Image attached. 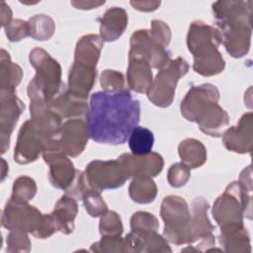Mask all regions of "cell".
Masks as SVG:
<instances>
[{"instance_id": "obj_1", "label": "cell", "mask_w": 253, "mask_h": 253, "mask_svg": "<svg viewBox=\"0 0 253 253\" xmlns=\"http://www.w3.org/2000/svg\"><path fill=\"white\" fill-rule=\"evenodd\" d=\"M140 104L128 90L98 91L91 95L87 125L89 136L98 143L124 144L139 122Z\"/></svg>"}, {"instance_id": "obj_2", "label": "cell", "mask_w": 253, "mask_h": 253, "mask_svg": "<svg viewBox=\"0 0 253 253\" xmlns=\"http://www.w3.org/2000/svg\"><path fill=\"white\" fill-rule=\"evenodd\" d=\"M252 1L222 0L212 4V14L226 51L235 58L250 48L252 34Z\"/></svg>"}, {"instance_id": "obj_3", "label": "cell", "mask_w": 253, "mask_h": 253, "mask_svg": "<svg viewBox=\"0 0 253 253\" xmlns=\"http://www.w3.org/2000/svg\"><path fill=\"white\" fill-rule=\"evenodd\" d=\"M221 35L217 28L205 22L195 21L190 25L187 45L194 56L193 69L202 76H212L223 71L225 61L218 51Z\"/></svg>"}, {"instance_id": "obj_4", "label": "cell", "mask_w": 253, "mask_h": 253, "mask_svg": "<svg viewBox=\"0 0 253 253\" xmlns=\"http://www.w3.org/2000/svg\"><path fill=\"white\" fill-rule=\"evenodd\" d=\"M212 216L220 229L229 226L242 225L243 217L252 218V197L241 185L234 181L230 183L214 201Z\"/></svg>"}, {"instance_id": "obj_5", "label": "cell", "mask_w": 253, "mask_h": 253, "mask_svg": "<svg viewBox=\"0 0 253 253\" xmlns=\"http://www.w3.org/2000/svg\"><path fill=\"white\" fill-rule=\"evenodd\" d=\"M160 216L164 221L163 235L168 242L175 245L191 244V212L182 197H165L161 203Z\"/></svg>"}, {"instance_id": "obj_6", "label": "cell", "mask_w": 253, "mask_h": 253, "mask_svg": "<svg viewBox=\"0 0 253 253\" xmlns=\"http://www.w3.org/2000/svg\"><path fill=\"white\" fill-rule=\"evenodd\" d=\"M188 71L189 64L184 58L170 59L159 69L153 79L151 87L146 93L148 100L157 107H169L173 102L179 79L186 75Z\"/></svg>"}, {"instance_id": "obj_7", "label": "cell", "mask_w": 253, "mask_h": 253, "mask_svg": "<svg viewBox=\"0 0 253 253\" xmlns=\"http://www.w3.org/2000/svg\"><path fill=\"white\" fill-rule=\"evenodd\" d=\"M30 62L36 69L35 77L31 83L35 85L49 103L61 89L60 64L50 54L41 47H36L30 52Z\"/></svg>"}, {"instance_id": "obj_8", "label": "cell", "mask_w": 253, "mask_h": 253, "mask_svg": "<svg viewBox=\"0 0 253 253\" xmlns=\"http://www.w3.org/2000/svg\"><path fill=\"white\" fill-rule=\"evenodd\" d=\"M84 173L90 187L100 193L120 188L130 178L118 159L93 160L86 166Z\"/></svg>"}, {"instance_id": "obj_9", "label": "cell", "mask_w": 253, "mask_h": 253, "mask_svg": "<svg viewBox=\"0 0 253 253\" xmlns=\"http://www.w3.org/2000/svg\"><path fill=\"white\" fill-rule=\"evenodd\" d=\"M210 206L204 198H195L192 202L191 213V233L192 241L188 247L182 251H210L214 246L215 236L214 226L208 217Z\"/></svg>"}, {"instance_id": "obj_10", "label": "cell", "mask_w": 253, "mask_h": 253, "mask_svg": "<svg viewBox=\"0 0 253 253\" xmlns=\"http://www.w3.org/2000/svg\"><path fill=\"white\" fill-rule=\"evenodd\" d=\"M43 214L28 203L10 199L2 212L1 224L8 230H21L34 234L41 226Z\"/></svg>"}, {"instance_id": "obj_11", "label": "cell", "mask_w": 253, "mask_h": 253, "mask_svg": "<svg viewBox=\"0 0 253 253\" xmlns=\"http://www.w3.org/2000/svg\"><path fill=\"white\" fill-rule=\"evenodd\" d=\"M42 154L44 162L49 166L48 178L51 185L65 191L74 180L76 174L72 161L61 150L56 138L45 145Z\"/></svg>"}, {"instance_id": "obj_12", "label": "cell", "mask_w": 253, "mask_h": 253, "mask_svg": "<svg viewBox=\"0 0 253 253\" xmlns=\"http://www.w3.org/2000/svg\"><path fill=\"white\" fill-rule=\"evenodd\" d=\"M50 140L31 120L26 121L19 130L14 160L19 164L36 161Z\"/></svg>"}, {"instance_id": "obj_13", "label": "cell", "mask_w": 253, "mask_h": 253, "mask_svg": "<svg viewBox=\"0 0 253 253\" xmlns=\"http://www.w3.org/2000/svg\"><path fill=\"white\" fill-rule=\"evenodd\" d=\"M129 47L128 57L144 59L154 69H160L171 59L169 51L156 42L145 29L137 30L131 35Z\"/></svg>"}, {"instance_id": "obj_14", "label": "cell", "mask_w": 253, "mask_h": 253, "mask_svg": "<svg viewBox=\"0 0 253 253\" xmlns=\"http://www.w3.org/2000/svg\"><path fill=\"white\" fill-rule=\"evenodd\" d=\"M89 137L87 119L74 118L62 123L56 139L67 156L76 157L85 149Z\"/></svg>"}, {"instance_id": "obj_15", "label": "cell", "mask_w": 253, "mask_h": 253, "mask_svg": "<svg viewBox=\"0 0 253 253\" xmlns=\"http://www.w3.org/2000/svg\"><path fill=\"white\" fill-rule=\"evenodd\" d=\"M219 100L218 89L210 83L193 86L181 102L180 110L182 116L190 122H196L201 113L211 103Z\"/></svg>"}, {"instance_id": "obj_16", "label": "cell", "mask_w": 253, "mask_h": 253, "mask_svg": "<svg viewBox=\"0 0 253 253\" xmlns=\"http://www.w3.org/2000/svg\"><path fill=\"white\" fill-rule=\"evenodd\" d=\"M25 105L16 96V92L0 91V139L1 152H6L10 145V136Z\"/></svg>"}, {"instance_id": "obj_17", "label": "cell", "mask_w": 253, "mask_h": 253, "mask_svg": "<svg viewBox=\"0 0 253 253\" xmlns=\"http://www.w3.org/2000/svg\"><path fill=\"white\" fill-rule=\"evenodd\" d=\"M222 142L226 149L236 153H250L253 148V114H244L238 124L228 127L222 133Z\"/></svg>"}, {"instance_id": "obj_18", "label": "cell", "mask_w": 253, "mask_h": 253, "mask_svg": "<svg viewBox=\"0 0 253 253\" xmlns=\"http://www.w3.org/2000/svg\"><path fill=\"white\" fill-rule=\"evenodd\" d=\"M118 160L124 165L129 177H155L163 169L164 161L157 152H149L143 155L124 153Z\"/></svg>"}, {"instance_id": "obj_19", "label": "cell", "mask_w": 253, "mask_h": 253, "mask_svg": "<svg viewBox=\"0 0 253 253\" xmlns=\"http://www.w3.org/2000/svg\"><path fill=\"white\" fill-rule=\"evenodd\" d=\"M49 107L61 120L87 118L89 111L87 99L72 93L64 83L59 92L49 102Z\"/></svg>"}, {"instance_id": "obj_20", "label": "cell", "mask_w": 253, "mask_h": 253, "mask_svg": "<svg viewBox=\"0 0 253 253\" xmlns=\"http://www.w3.org/2000/svg\"><path fill=\"white\" fill-rule=\"evenodd\" d=\"M126 252H172L166 238L157 231L137 232L130 231L125 238Z\"/></svg>"}, {"instance_id": "obj_21", "label": "cell", "mask_w": 253, "mask_h": 253, "mask_svg": "<svg viewBox=\"0 0 253 253\" xmlns=\"http://www.w3.org/2000/svg\"><path fill=\"white\" fill-rule=\"evenodd\" d=\"M97 75V65L75 60L68 74V89L83 98L88 97Z\"/></svg>"}, {"instance_id": "obj_22", "label": "cell", "mask_w": 253, "mask_h": 253, "mask_svg": "<svg viewBox=\"0 0 253 253\" xmlns=\"http://www.w3.org/2000/svg\"><path fill=\"white\" fill-rule=\"evenodd\" d=\"M200 129L211 136L219 137L229 125V116L226 111L218 105V102L208 106L196 122Z\"/></svg>"}, {"instance_id": "obj_23", "label": "cell", "mask_w": 253, "mask_h": 253, "mask_svg": "<svg viewBox=\"0 0 253 253\" xmlns=\"http://www.w3.org/2000/svg\"><path fill=\"white\" fill-rule=\"evenodd\" d=\"M127 13L121 7L108 9L100 19V37L103 42H115L127 27Z\"/></svg>"}, {"instance_id": "obj_24", "label": "cell", "mask_w": 253, "mask_h": 253, "mask_svg": "<svg viewBox=\"0 0 253 253\" xmlns=\"http://www.w3.org/2000/svg\"><path fill=\"white\" fill-rule=\"evenodd\" d=\"M149 63L138 57H128L126 81L128 87L137 93H147L151 87L152 77Z\"/></svg>"}, {"instance_id": "obj_25", "label": "cell", "mask_w": 253, "mask_h": 253, "mask_svg": "<svg viewBox=\"0 0 253 253\" xmlns=\"http://www.w3.org/2000/svg\"><path fill=\"white\" fill-rule=\"evenodd\" d=\"M218 240L225 252L244 253L251 251L249 234L244 224L220 229Z\"/></svg>"}, {"instance_id": "obj_26", "label": "cell", "mask_w": 253, "mask_h": 253, "mask_svg": "<svg viewBox=\"0 0 253 253\" xmlns=\"http://www.w3.org/2000/svg\"><path fill=\"white\" fill-rule=\"evenodd\" d=\"M78 212L77 201L71 197L64 195L55 204L51 214L53 215L58 231L64 234H70L74 230V220Z\"/></svg>"}, {"instance_id": "obj_27", "label": "cell", "mask_w": 253, "mask_h": 253, "mask_svg": "<svg viewBox=\"0 0 253 253\" xmlns=\"http://www.w3.org/2000/svg\"><path fill=\"white\" fill-rule=\"evenodd\" d=\"M23 76L22 68L11 60L10 54L4 49L0 53V91L16 92Z\"/></svg>"}, {"instance_id": "obj_28", "label": "cell", "mask_w": 253, "mask_h": 253, "mask_svg": "<svg viewBox=\"0 0 253 253\" xmlns=\"http://www.w3.org/2000/svg\"><path fill=\"white\" fill-rule=\"evenodd\" d=\"M181 162L190 169L201 167L207 161V149L196 138H186L178 146Z\"/></svg>"}, {"instance_id": "obj_29", "label": "cell", "mask_w": 253, "mask_h": 253, "mask_svg": "<svg viewBox=\"0 0 253 253\" xmlns=\"http://www.w3.org/2000/svg\"><path fill=\"white\" fill-rule=\"evenodd\" d=\"M157 192V186L150 177H134L128 187L130 199L137 204L152 203Z\"/></svg>"}, {"instance_id": "obj_30", "label": "cell", "mask_w": 253, "mask_h": 253, "mask_svg": "<svg viewBox=\"0 0 253 253\" xmlns=\"http://www.w3.org/2000/svg\"><path fill=\"white\" fill-rule=\"evenodd\" d=\"M154 143V136L150 129L143 126L132 128L128 136V146L132 154L143 155L151 152Z\"/></svg>"}, {"instance_id": "obj_31", "label": "cell", "mask_w": 253, "mask_h": 253, "mask_svg": "<svg viewBox=\"0 0 253 253\" xmlns=\"http://www.w3.org/2000/svg\"><path fill=\"white\" fill-rule=\"evenodd\" d=\"M28 23L30 37L36 41L49 40L55 31L54 21L47 15H35L28 20Z\"/></svg>"}, {"instance_id": "obj_32", "label": "cell", "mask_w": 253, "mask_h": 253, "mask_svg": "<svg viewBox=\"0 0 253 253\" xmlns=\"http://www.w3.org/2000/svg\"><path fill=\"white\" fill-rule=\"evenodd\" d=\"M37 194V184L34 179L28 176L18 177L13 184L12 200L29 203Z\"/></svg>"}, {"instance_id": "obj_33", "label": "cell", "mask_w": 253, "mask_h": 253, "mask_svg": "<svg viewBox=\"0 0 253 253\" xmlns=\"http://www.w3.org/2000/svg\"><path fill=\"white\" fill-rule=\"evenodd\" d=\"M124 226L121 216L114 211H107L101 215L99 222V232L102 236H119L122 235Z\"/></svg>"}, {"instance_id": "obj_34", "label": "cell", "mask_w": 253, "mask_h": 253, "mask_svg": "<svg viewBox=\"0 0 253 253\" xmlns=\"http://www.w3.org/2000/svg\"><path fill=\"white\" fill-rule=\"evenodd\" d=\"M100 83L103 90L108 93H120L128 90L126 86V80L123 73L117 70H104L100 77Z\"/></svg>"}, {"instance_id": "obj_35", "label": "cell", "mask_w": 253, "mask_h": 253, "mask_svg": "<svg viewBox=\"0 0 253 253\" xmlns=\"http://www.w3.org/2000/svg\"><path fill=\"white\" fill-rule=\"evenodd\" d=\"M90 250L98 253H122L126 252L125 238L119 236H102V238L93 243Z\"/></svg>"}, {"instance_id": "obj_36", "label": "cell", "mask_w": 253, "mask_h": 253, "mask_svg": "<svg viewBox=\"0 0 253 253\" xmlns=\"http://www.w3.org/2000/svg\"><path fill=\"white\" fill-rule=\"evenodd\" d=\"M159 227L158 219L155 215L147 211H136L130 217V228L132 231L149 232L157 231Z\"/></svg>"}, {"instance_id": "obj_37", "label": "cell", "mask_w": 253, "mask_h": 253, "mask_svg": "<svg viewBox=\"0 0 253 253\" xmlns=\"http://www.w3.org/2000/svg\"><path fill=\"white\" fill-rule=\"evenodd\" d=\"M82 201L87 212L93 217L101 216L108 211L107 204L101 197V193L95 190L87 192L83 196Z\"/></svg>"}, {"instance_id": "obj_38", "label": "cell", "mask_w": 253, "mask_h": 253, "mask_svg": "<svg viewBox=\"0 0 253 253\" xmlns=\"http://www.w3.org/2000/svg\"><path fill=\"white\" fill-rule=\"evenodd\" d=\"M7 252H30L31 241L28 232L21 230H10L7 235Z\"/></svg>"}, {"instance_id": "obj_39", "label": "cell", "mask_w": 253, "mask_h": 253, "mask_svg": "<svg viewBox=\"0 0 253 253\" xmlns=\"http://www.w3.org/2000/svg\"><path fill=\"white\" fill-rule=\"evenodd\" d=\"M191 176V169L182 162L175 163L170 166L167 173V180L170 186L180 188L184 186Z\"/></svg>"}, {"instance_id": "obj_40", "label": "cell", "mask_w": 253, "mask_h": 253, "mask_svg": "<svg viewBox=\"0 0 253 253\" xmlns=\"http://www.w3.org/2000/svg\"><path fill=\"white\" fill-rule=\"evenodd\" d=\"M91 190H93V189L90 187V185L86 179L85 173L82 171L76 170L74 180L72 181L70 186L65 190V195L71 197L72 199H74L76 201H80V200H82L83 196Z\"/></svg>"}, {"instance_id": "obj_41", "label": "cell", "mask_w": 253, "mask_h": 253, "mask_svg": "<svg viewBox=\"0 0 253 253\" xmlns=\"http://www.w3.org/2000/svg\"><path fill=\"white\" fill-rule=\"evenodd\" d=\"M6 37L10 42H20L23 39L30 37V28L28 21L21 19L12 20L5 28Z\"/></svg>"}, {"instance_id": "obj_42", "label": "cell", "mask_w": 253, "mask_h": 253, "mask_svg": "<svg viewBox=\"0 0 253 253\" xmlns=\"http://www.w3.org/2000/svg\"><path fill=\"white\" fill-rule=\"evenodd\" d=\"M150 36L163 47H167L171 40V31L168 25L160 20H153L151 22Z\"/></svg>"}, {"instance_id": "obj_43", "label": "cell", "mask_w": 253, "mask_h": 253, "mask_svg": "<svg viewBox=\"0 0 253 253\" xmlns=\"http://www.w3.org/2000/svg\"><path fill=\"white\" fill-rule=\"evenodd\" d=\"M56 231H58L57 223L51 213L43 214V218L40 228L33 234L37 238L44 239L53 235Z\"/></svg>"}, {"instance_id": "obj_44", "label": "cell", "mask_w": 253, "mask_h": 253, "mask_svg": "<svg viewBox=\"0 0 253 253\" xmlns=\"http://www.w3.org/2000/svg\"><path fill=\"white\" fill-rule=\"evenodd\" d=\"M241 187L246 190L247 192H252V168L251 165H248L246 168L242 170V172L239 175V180L237 181Z\"/></svg>"}, {"instance_id": "obj_45", "label": "cell", "mask_w": 253, "mask_h": 253, "mask_svg": "<svg viewBox=\"0 0 253 253\" xmlns=\"http://www.w3.org/2000/svg\"><path fill=\"white\" fill-rule=\"evenodd\" d=\"M130 5L142 12H151L156 10L160 6L159 1H130Z\"/></svg>"}, {"instance_id": "obj_46", "label": "cell", "mask_w": 253, "mask_h": 253, "mask_svg": "<svg viewBox=\"0 0 253 253\" xmlns=\"http://www.w3.org/2000/svg\"><path fill=\"white\" fill-rule=\"evenodd\" d=\"M0 19H1V26L5 28L11 21H12V11L10 7L5 3H0Z\"/></svg>"}, {"instance_id": "obj_47", "label": "cell", "mask_w": 253, "mask_h": 253, "mask_svg": "<svg viewBox=\"0 0 253 253\" xmlns=\"http://www.w3.org/2000/svg\"><path fill=\"white\" fill-rule=\"evenodd\" d=\"M70 3L77 9L86 10V9L97 8V7L105 4V1H71Z\"/></svg>"}, {"instance_id": "obj_48", "label": "cell", "mask_w": 253, "mask_h": 253, "mask_svg": "<svg viewBox=\"0 0 253 253\" xmlns=\"http://www.w3.org/2000/svg\"><path fill=\"white\" fill-rule=\"evenodd\" d=\"M1 161H2V177H1V181H3L5 179V176H6L5 169H8V166L6 164V161L3 158L1 159Z\"/></svg>"}]
</instances>
